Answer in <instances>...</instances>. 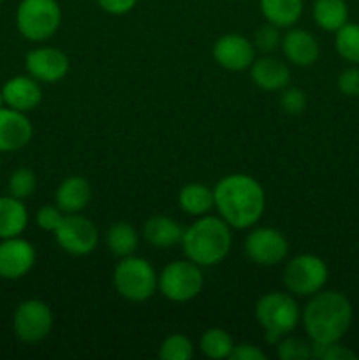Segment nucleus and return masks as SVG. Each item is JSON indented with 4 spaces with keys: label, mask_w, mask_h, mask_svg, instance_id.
Returning a JSON list of instances; mask_svg holds the SVG:
<instances>
[{
    "label": "nucleus",
    "mask_w": 359,
    "mask_h": 360,
    "mask_svg": "<svg viewBox=\"0 0 359 360\" xmlns=\"http://www.w3.org/2000/svg\"><path fill=\"white\" fill-rule=\"evenodd\" d=\"M213 195L220 218L234 229L253 227L266 207L263 185L248 174L224 176L215 185Z\"/></svg>",
    "instance_id": "nucleus-1"
},
{
    "label": "nucleus",
    "mask_w": 359,
    "mask_h": 360,
    "mask_svg": "<svg viewBox=\"0 0 359 360\" xmlns=\"http://www.w3.org/2000/svg\"><path fill=\"white\" fill-rule=\"evenodd\" d=\"M351 323L352 304L340 292H317L303 311V326L312 343H338Z\"/></svg>",
    "instance_id": "nucleus-2"
},
{
    "label": "nucleus",
    "mask_w": 359,
    "mask_h": 360,
    "mask_svg": "<svg viewBox=\"0 0 359 360\" xmlns=\"http://www.w3.org/2000/svg\"><path fill=\"white\" fill-rule=\"evenodd\" d=\"M232 245L231 225L218 217H199L182 238L187 259L197 266H217L227 257Z\"/></svg>",
    "instance_id": "nucleus-3"
},
{
    "label": "nucleus",
    "mask_w": 359,
    "mask_h": 360,
    "mask_svg": "<svg viewBox=\"0 0 359 360\" xmlns=\"http://www.w3.org/2000/svg\"><path fill=\"white\" fill-rule=\"evenodd\" d=\"M257 323L266 330V340L278 343L282 336L292 333L299 322L298 302L291 294L271 292L263 295L256 304Z\"/></svg>",
    "instance_id": "nucleus-4"
},
{
    "label": "nucleus",
    "mask_w": 359,
    "mask_h": 360,
    "mask_svg": "<svg viewBox=\"0 0 359 360\" xmlns=\"http://www.w3.org/2000/svg\"><path fill=\"white\" fill-rule=\"evenodd\" d=\"M113 283L123 299L143 302L150 299L158 288V276L151 264L141 257H123L115 267Z\"/></svg>",
    "instance_id": "nucleus-5"
},
{
    "label": "nucleus",
    "mask_w": 359,
    "mask_h": 360,
    "mask_svg": "<svg viewBox=\"0 0 359 360\" xmlns=\"http://www.w3.org/2000/svg\"><path fill=\"white\" fill-rule=\"evenodd\" d=\"M62 11L56 0H21L16 11V27L32 42L48 41L56 34Z\"/></svg>",
    "instance_id": "nucleus-6"
},
{
    "label": "nucleus",
    "mask_w": 359,
    "mask_h": 360,
    "mask_svg": "<svg viewBox=\"0 0 359 360\" xmlns=\"http://www.w3.org/2000/svg\"><path fill=\"white\" fill-rule=\"evenodd\" d=\"M201 266L192 260H175L158 274V290L172 302L192 301L203 290L204 278Z\"/></svg>",
    "instance_id": "nucleus-7"
},
{
    "label": "nucleus",
    "mask_w": 359,
    "mask_h": 360,
    "mask_svg": "<svg viewBox=\"0 0 359 360\" xmlns=\"http://www.w3.org/2000/svg\"><path fill=\"white\" fill-rule=\"evenodd\" d=\"M329 276L326 262L320 257L303 253L287 262L284 269V283L291 294L313 295L324 288Z\"/></svg>",
    "instance_id": "nucleus-8"
},
{
    "label": "nucleus",
    "mask_w": 359,
    "mask_h": 360,
    "mask_svg": "<svg viewBox=\"0 0 359 360\" xmlns=\"http://www.w3.org/2000/svg\"><path fill=\"white\" fill-rule=\"evenodd\" d=\"M53 327V313L46 302L37 299L23 301L13 316L14 334L20 341L34 345L48 338Z\"/></svg>",
    "instance_id": "nucleus-9"
},
{
    "label": "nucleus",
    "mask_w": 359,
    "mask_h": 360,
    "mask_svg": "<svg viewBox=\"0 0 359 360\" xmlns=\"http://www.w3.org/2000/svg\"><path fill=\"white\" fill-rule=\"evenodd\" d=\"M245 253L253 264L271 267L280 264L289 253V241L273 227L253 229L245 239Z\"/></svg>",
    "instance_id": "nucleus-10"
},
{
    "label": "nucleus",
    "mask_w": 359,
    "mask_h": 360,
    "mask_svg": "<svg viewBox=\"0 0 359 360\" xmlns=\"http://www.w3.org/2000/svg\"><path fill=\"white\" fill-rule=\"evenodd\" d=\"M56 243L63 252L83 257L95 250L99 243L97 227L81 214H67L60 227L55 231Z\"/></svg>",
    "instance_id": "nucleus-11"
},
{
    "label": "nucleus",
    "mask_w": 359,
    "mask_h": 360,
    "mask_svg": "<svg viewBox=\"0 0 359 360\" xmlns=\"http://www.w3.org/2000/svg\"><path fill=\"white\" fill-rule=\"evenodd\" d=\"M35 264V248L30 241L20 238L2 239L0 243V278L20 280L27 276Z\"/></svg>",
    "instance_id": "nucleus-12"
},
{
    "label": "nucleus",
    "mask_w": 359,
    "mask_h": 360,
    "mask_svg": "<svg viewBox=\"0 0 359 360\" xmlns=\"http://www.w3.org/2000/svg\"><path fill=\"white\" fill-rule=\"evenodd\" d=\"M213 58L222 69L241 72L253 63L256 48L241 34H225L217 39L213 46Z\"/></svg>",
    "instance_id": "nucleus-13"
},
{
    "label": "nucleus",
    "mask_w": 359,
    "mask_h": 360,
    "mask_svg": "<svg viewBox=\"0 0 359 360\" xmlns=\"http://www.w3.org/2000/svg\"><path fill=\"white\" fill-rule=\"evenodd\" d=\"M25 65H27L28 76L37 79L39 83H56L69 72L67 55L51 46L32 49L25 58Z\"/></svg>",
    "instance_id": "nucleus-14"
},
{
    "label": "nucleus",
    "mask_w": 359,
    "mask_h": 360,
    "mask_svg": "<svg viewBox=\"0 0 359 360\" xmlns=\"http://www.w3.org/2000/svg\"><path fill=\"white\" fill-rule=\"evenodd\" d=\"M32 129L30 120L21 111L13 108L0 109V153H14L30 143Z\"/></svg>",
    "instance_id": "nucleus-15"
},
{
    "label": "nucleus",
    "mask_w": 359,
    "mask_h": 360,
    "mask_svg": "<svg viewBox=\"0 0 359 360\" xmlns=\"http://www.w3.org/2000/svg\"><path fill=\"white\" fill-rule=\"evenodd\" d=\"M4 101L7 108L16 111H34L42 101V90L39 81L32 76H14L2 86Z\"/></svg>",
    "instance_id": "nucleus-16"
},
{
    "label": "nucleus",
    "mask_w": 359,
    "mask_h": 360,
    "mask_svg": "<svg viewBox=\"0 0 359 360\" xmlns=\"http://www.w3.org/2000/svg\"><path fill=\"white\" fill-rule=\"evenodd\" d=\"M282 49L291 63L298 67H308L317 62L320 48L317 39L310 32L301 28H292L282 39Z\"/></svg>",
    "instance_id": "nucleus-17"
},
{
    "label": "nucleus",
    "mask_w": 359,
    "mask_h": 360,
    "mask_svg": "<svg viewBox=\"0 0 359 360\" xmlns=\"http://www.w3.org/2000/svg\"><path fill=\"white\" fill-rule=\"evenodd\" d=\"M250 76L259 88L267 91L284 90L291 79V70L282 60L273 56H264L260 60H253L250 65Z\"/></svg>",
    "instance_id": "nucleus-18"
},
{
    "label": "nucleus",
    "mask_w": 359,
    "mask_h": 360,
    "mask_svg": "<svg viewBox=\"0 0 359 360\" xmlns=\"http://www.w3.org/2000/svg\"><path fill=\"white\" fill-rule=\"evenodd\" d=\"M92 199V186L87 178L70 176L58 185L55 193V204L67 214L83 211Z\"/></svg>",
    "instance_id": "nucleus-19"
},
{
    "label": "nucleus",
    "mask_w": 359,
    "mask_h": 360,
    "mask_svg": "<svg viewBox=\"0 0 359 360\" xmlns=\"http://www.w3.org/2000/svg\"><path fill=\"white\" fill-rule=\"evenodd\" d=\"M28 225V211L23 200L13 195L0 197V239L21 236Z\"/></svg>",
    "instance_id": "nucleus-20"
},
{
    "label": "nucleus",
    "mask_w": 359,
    "mask_h": 360,
    "mask_svg": "<svg viewBox=\"0 0 359 360\" xmlns=\"http://www.w3.org/2000/svg\"><path fill=\"white\" fill-rule=\"evenodd\" d=\"M183 232L185 231L182 229V225L176 224L171 217H165V214L151 217L143 229L144 239L155 248H169V246L178 245L182 243Z\"/></svg>",
    "instance_id": "nucleus-21"
},
{
    "label": "nucleus",
    "mask_w": 359,
    "mask_h": 360,
    "mask_svg": "<svg viewBox=\"0 0 359 360\" xmlns=\"http://www.w3.org/2000/svg\"><path fill=\"white\" fill-rule=\"evenodd\" d=\"M259 7L267 23L289 28L301 18L303 0H259Z\"/></svg>",
    "instance_id": "nucleus-22"
},
{
    "label": "nucleus",
    "mask_w": 359,
    "mask_h": 360,
    "mask_svg": "<svg viewBox=\"0 0 359 360\" xmlns=\"http://www.w3.org/2000/svg\"><path fill=\"white\" fill-rule=\"evenodd\" d=\"M180 207L190 217H204L211 207H215L213 188L203 183H189L180 190Z\"/></svg>",
    "instance_id": "nucleus-23"
},
{
    "label": "nucleus",
    "mask_w": 359,
    "mask_h": 360,
    "mask_svg": "<svg viewBox=\"0 0 359 360\" xmlns=\"http://www.w3.org/2000/svg\"><path fill=\"white\" fill-rule=\"evenodd\" d=\"M313 20L322 30L336 32L348 23V6L345 0H315Z\"/></svg>",
    "instance_id": "nucleus-24"
},
{
    "label": "nucleus",
    "mask_w": 359,
    "mask_h": 360,
    "mask_svg": "<svg viewBox=\"0 0 359 360\" xmlns=\"http://www.w3.org/2000/svg\"><path fill=\"white\" fill-rule=\"evenodd\" d=\"M137 231L130 224L125 221H118L113 224L106 232V245H108L109 252L116 257H130L137 248Z\"/></svg>",
    "instance_id": "nucleus-25"
},
{
    "label": "nucleus",
    "mask_w": 359,
    "mask_h": 360,
    "mask_svg": "<svg viewBox=\"0 0 359 360\" xmlns=\"http://www.w3.org/2000/svg\"><path fill=\"white\" fill-rule=\"evenodd\" d=\"M199 348L204 357L222 360L231 357V352L234 348L231 334L224 329H208L201 336Z\"/></svg>",
    "instance_id": "nucleus-26"
},
{
    "label": "nucleus",
    "mask_w": 359,
    "mask_h": 360,
    "mask_svg": "<svg viewBox=\"0 0 359 360\" xmlns=\"http://www.w3.org/2000/svg\"><path fill=\"white\" fill-rule=\"evenodd\" d=\"M334 48L344 60L359 63V25L345 23L340 30H336Z\"/></svg>",
    "instance_id": "nucleus-27"
},
{
    "label": "nucleus",
    "mask_w": 359,
    "mask_h": 360,
    "mask_svg": "<svg viewBox=\"0 0 359 360\" xmlns=\"http://www.w3.org/2000/svg\"><path fill=\"white\" fill-rule=\"evenodd\" d=\"M158 357L162 360H190L194 357L192 341L183 334H171L162 341Z\"/></svg>",
    "instance_id": "nucleus-28"
},
{
    "label": "nucleus",
    "mask_w": 359,
    "mask_h": 360,
    "mask_svg": "<svg viewBox=\"0 0 359 360\" xmlns=\"http://www.w3.org/2000/svg\"><path fill=\"white\" fill-rule=\"evenodd\" d=\"M7 186H9V195L23 200L35 192V186H37V176H35V172L32 171V169H27V167L16 169V171L11 174Z\"/></svg>",
    "instance_id": "nucleus-29"
},
{
    "label": "nucleus",
    "mask_w": 359,
    "mask_h": 360,
    "mask_svg": "<svg viewBox=\"0 0 359 360\" xmlns=\"http://www.w3.org/2000/svg\"><path fill=\"white\" fill-rule=\"evenodd\" d=\"M277 355L282 360H306L313 359L312 343H306L299 338H287L278 343Z\"/></svg>",
    "instance_id": "nucleus-30"
},
{
    "label": "nucleus",
    "mask_w": 359,
    "mask_h": 360,
    "mask_svg": "<svg viewBox=\"0 0 359 360\" xmlns=\"http://www.w3.org/2000/svg\"><path fill=\"white\" fill-rule=\"evenodd\" d=\"M313 350V359L320 360H355L358 354L352 352L351 348L341 347L340 341L338 343H329V345H319L312 343Z\"/></svg>",
    "instance_id": "nucleus-31"
},
{
    "label": "nucleus",
    "mask_w": 359,
    "mask_h": 360,
    "mask_svg": "<svg viewBox=\"0 0 359 360\" xmlns=\"http://www.w3.org/2000/svg\"><path fill=\"white\" fill-rule=\"evenodd\" d=\"M253 44H256V48L259 49V51H264V53L275 51V49L282 44L280 34H278V27L267 23L257 28L256 35H253Z\"/></svg>",
    "instance_id": "nucleus-32"
},
{
    "label": "nucleus",
    "mask_w": 359,
    "mask_h": 360,
    "mask_svg": "<svg viewBox=\"0 0 359 360\" xmlns=\"http://www.w3.org/2000/svg\"><path fill=\"white\" fill-rule=\"evenodd\" d=\"M280 104L282 109L289 115H299L305 111L306 108V95L301 88H284L280 95Z\"/></svg>",
    "instance_id": "nucleus-33"
},
{
    "label": "nucleus",
    "mask_w": 359,
    "mask_h": 360,
    "mask_svg": "<svg viewBox=\"0 0 359 360\" xmlns=\"http://www.w3.org/2000/svg\"><path fill=\"white\" fill-rule=\"evenodd\" d=\"M63 211L58 206H53V204H46L35 214V224L42 229V231L55 232L60 227V224L63 221Z\"/></svg>",
    "instance_id": "nucleus-34"
},
{
    "label": "nucleus",
    "mask_w": 359,
    "mask_h": 360,
    "mask_svg": "<svg viewBox=\"0 0 359 360\" xmlns=\"http://www.w3.org/2000/svg\"><path fill=\"white\" fill-rule=\"evenodd\" d=\"M338 90L347 97H359V69L351 67L338 76Z\"/></svg>",
    "instance_id": "nucleus-35"
},
{
    "label": "nucleus",
    "mask_w": 359,
    "mask_h": 360,
    "mask_svg": "<svg viewBox=\"0 0 359 360\" xmlns=\"http://www.w3.org/2000/svg\"><path fill=\"white\" fill-rule=\"evenodd\" d=\"M231 360H266V354L259 347L250 343L234 345L231 352Z\"/></svg>",
    "instance_id": "nucleus-36"
},
{
    "label": "nucleus",
    "mask_w": 359,
    "mask_h": 360,
    "mask_svg": "<svg viewBox=\"0 0 359 360\" xmlns=\"http://www.w3.org/2000/svg\"><path fill=\"white\" fill-rule=\"evenodd\" d=\"M136 2L137 0H97L101 9L108 14H113V16H122V14L130 13Z\"/></svg>",
    "instance_id": "nucleus-37"
},
{
    "label": "nucleus",
    "mask_w": 359,
    "mask_h": 360,
    "mask_svg": "<svg viewBox=\"0 0 359 360\" xmlns=\"http://www.w3.org/2000/svg\"><path fill=\"white\" fill-rule=\"evenodd\" d=\"M6 105V101H4V94H2V88H0V109Z\"/></svg>",
    "instance_id": "nucleus-38"
},
{
    "label": "nucleus",
    "mask_w": 359,
    "mask_h": 360,
    "mask_svg": "<svg viewBox=\"0 0 359 360\" xmlns=\"http://www.w3.org/2000/svg\"><path fill=\"white\" fill-rule=\"evenodd\" d=\"M0 4H2V0H0Z\"/></svg>",
    "instance_id": "nucleus-39"
}]
</instances>
